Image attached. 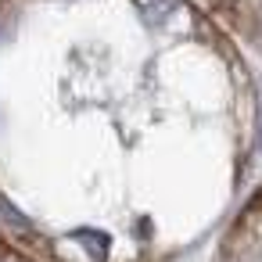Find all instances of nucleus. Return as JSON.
<instances>
[{
    "instance_id": "1",
    "label": "nucleus",
    "mask_w": 262,
    "mask_h": 262,
    "mask_svg": "<svg viewBox=\"0 0 262 262\" xmlns=\"http://www.w3.org/2000/svg\"><path fill=\"white\" fill-rule=\"evenodd\" d=\"M133 4H137V11H140V18H144L147 26H162V22L176 11L180 0H133Z\"/></svg>"
},
{
    "instance_id": "2",
    "label": "nucleus",
    "mask_w": 262,
    "mask_h": 262,
    "mask_svg": "<svg viewBox=\"0 0 262 262\" xmlns=\"http://www.w3.org/2000/svg\"><path fill=\"white\" fill-rule=\"evenodd\" d=\"M258 147H262V126H258Z\"/></svg>"
}]
</instances>
